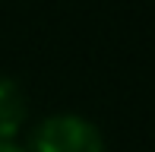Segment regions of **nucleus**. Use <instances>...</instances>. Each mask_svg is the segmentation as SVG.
Masks as SVG:
<instances>
[{"label": "nucleus", "mask_w": 155, "mask_h": 152, "mask_svg": "<svg viewBox=\"0 0 155 152\" xmlns=\"http://www.w3.org/2000/svg\"><path fill=\"white\" fill-rule=\"evenodd\" d=\"M25 114H29V101L22 86L10 76H0V140H13L22 130Z\"/></svg>", "instance_id": "2"}, {"label": "nucleus", "mask_w": 155, "mask_h": 152, "mask_svg": "<svg viewBox=\"0 0 155 152\" xmlns=\"http://www.w3.org/2000/svg\"><path fill=\"white\" fill-rule=\"evenodd\" d=\"M32 152H104V136L82 114H48L32 130Z\"/></svg>", "instance_id": "1"}, {"label": "nucleus", "mask_w": 155, "mask_h": 152, "mask_svg": "<svg viewBox=\"0 0 155 152\" xmlns=\"http://www.w3.org/2000/svg\"><path fill=\"white\" fill-rule=\"evenodd\" d=\"M0 152H25L22 146H16L13 140H0Z\"/></svg>", "instance_id": "3"}]
</instances>
